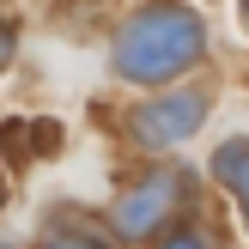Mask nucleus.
<instances>
[{
    "instance_id": "6",
    "label": "nucleus",
    "mask_w": 249,
    "mask_h": 249,
    "mask_svg": "<svg viewBox=\"0 0 249 249\" xmlns=\"http://www.w3.org/2000/svg\"><path fill=\"white\" fill-rule=\"evenodd\" d=\"M49 249H109V243L85 237V231H55V237H49Z\"/></svg>"
},
{
    "instance_id": "9",
    "label": "nucleus",
    "mask_w": 249,
    "mask_h": 249,
    "mask_svg": "<svg viewBox=\"0 0 249 249\" xmlns=\"http://www.w3.org/2000/svg\"><path fill=\"white\" fill-rule=\"evenodd\" d=\"M0 201H6V182H0Z\"/></svg>"
},
{
    "instance_id": "10",
    "label": "nucleus",
    "mask_w": 249,
    "mask_h": 249,
    "mask_svg": "<svg viewBox=\"0 0 249 249\" xmlns=\"http://www.w3.org/2000/svg\"><path fill=\"white\" fill-rule=\"evenodd\" d=\"M0 249H6V243H0Z\"/></svg>"
},
{
    "instance_id": "1",
    "label": "nucleus",
    "mask_w": 249,
    "mask_h": 249,
    "mask_svg": "<svg viewBox=\"0 0 249 249\" xmlns=\"http://www.w3.org/2000/svg\"><path fill=\"white\" fill-rule=\"evenodd\" d=\"M201 55H207V24L195 18L182 0L146 6L140 18H128L122 36H116V73L122 79H140V85L177 79V73H189Z\"/></svg>"
},
{
    "instance_id": "2",
    "label": "nucleus",
    "mask_w": 249,
    "mask_h": 249,
    "mask_svg": "<svg viewBox=\"0 0 249 249\" xmlns=\"http://www.w3.org/2000/svg\"><path fill=\"white\" fill-rule=\"evenodd\" d=\"M207 116V97L201 91H170V97H152V104L134 109V140L140 146H177L201 128Z\"/></svg>"
},
{
    "instance_id": "8",
    "label": "nucleus",
    "mask_w": 249,
    "mask_h": 249,
    "mask_svg": "<svg viewBox=\"0 0 249 249\" xmlns=\"http://www.w3.org/2000/svg\"><path fill=\"white\" fill-rule=\"evenodd\" d=\"M243 24H249V0H243Z\"/></svg>"
},
{
    "instance_id": "5",
    "label": "nucleus",
    "mask_w": 249,
    "mask_h": 249,
    "mask_svg": "<svg viewBox=\"0 0 249 249\" xmlns=\"http://www.w3.org/2000/svg\"><path fill=\"white\" fill-rule=\"evenodd\" d=\"M158 249H219V231L213 225H182V231H170Z\"/></svg>"
},
{
    "instance_id": "7",
    "label": "nucleus",
    "mask_w": 249,
    "mask_h": 249,
    "mask_svg": "<svg viewBox=\"0 0 249 249\" xmlns=\"http://www.w3.org/2000/svg\"><path fill=\"white\" fill-rule=\"evenodd\" d=\"M12 49H18V36H12V24L0 18V67H6V61H12Z\"/></svg>"
},
{
    "instance_id": "4",
    "label": "nucleus",
    "mask_w": 249,
    "mask_h": 249,
    "mask_svg": "<svg viewBox=\"0 0 249 249\" xmlns=\"http://www.w3.org/2000/svg\"><path fill=\"white\" fill-rule=\"evenodd\" d=\"M213 170H219V182L237 195V207H243V219H249V140H225L219 158H213Z\"/></svg>"
},
{
    "instance_id": "3",
    "label": "nucleus",
    "mask_w": 249,
    "mask_h": 249,
    "mask_svg": "<svg viewBox=\"0 0 249 249\" xmlns=\"http://www.w3.org/2000/svg\"><path fill=\"white\" fill-rule=\"evenodd\" d=\"M177 195H182V177H177V170H158V177L134 182V189L116 201V231H122V237H146V231H158V219L177 207Z\"/></svg>"
}]
</instances>
